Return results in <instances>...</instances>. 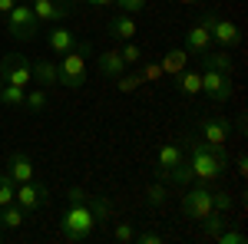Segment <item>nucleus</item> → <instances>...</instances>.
I'll use <instances>...</instances> for the list:
<instances>
[{
	"mask_svg": "<svg viewBox=\"0 0 248 244\" xmlns=\"http://www.w3.org/2000/svg\"><path fill=\"white\" fill-rule=\"evenodd\" d=\"M70 3H77V0H70Z\"/></svg>",
	"mask_w": 248,
	"mask_h": 244,
	"instance_id": "58836bf2",
	"label": "nucleus"
},
{
	"mask_svg": "<svg viewBox=\"0 0 248 244\" xmlns=\"http://www.w3.org/2000/svg\"><path fill=\"white\" fill-rule=\"evenodd\" d=\"M215 241L218 244H245V234H242V231H232V228L225 225L218 234H215Z\"/></svg>",
	"mask_w": 248,
	"mask_h": 244,
	"instance_id": "c85d7f7f",
	"label": "nucleus"
},
{
	"mask_svg": "<svg viewBox=\"0 0 248 244\" xmlns=\"http://www.w3.org/2000/svg\"><path fill=\"white\" fill-rule=\"evenodd\" d=\"M90 198V195H86ZM86 198H79V201H70V208H66V215H63V221H60V228H63V234L70 238V241H86L90 234H93V228L99 225L93 215V208H90V201Z\"/></svg>",
	"mask_w": 248,
	"mask_h": 244,
	"instance_id": "f03ea898",
	"label": "nucleus"
},
{
	"mask_svg": "<svg viewBox=\"0 0 248 244\" xmlns=\"http://www.w3.org/2000/svg\"><path fill=\"white\" fill-rule=\"evenodd\" d=\"M0 238H3V234H0Z\"/></svg>",
	"mask_w": 248,
	"mask_h": 244,
	"instance_id": "a19ab883",
	"label": "nucleus"
},
{
	"mask_svg": "<svg viewBox=\"0 0 248 244\" xmlns=\"http://www.w3.org/2000/svg\"><path fill=\"white\" fill-rule=\"evenodd\" d=\"M86 201H90V208H93L96 221H103V218H106V215H109V205H106V201H103V198H96V195H90V198H86Z\"/></svg>",
	"mask_w": 248,
	"mask_h": 244,
	"instance_id": "473e14b6",
	"label": "nucleus"
},
{
	"mask_svg": "<svg viewBox=\"0 0 248 244\" xmlns=\"http://www.w3.org/2000/svg\"><path fill=\"white\" fill-rule=\"evenodd\" d=\"M232 208V195L225 191H212V211H229Z\"/></svg>",
	"mask_w": 248,
	"mask_h": 244,
	"instance_id": "2f4dec72",
	"label": "nucleus"
},
{
	"mask_svg": "<svg viewBox=\"0 0 248 244\" xmlns=\"http://www.w3.org/2000/svg\"><path fill=\"white\" fill-rule=\"evenodd\" d=\"M175 3H182V7H195V3H202V0H175Z\"/></svg>",
	"mask_w": 248,
	"mask_h": 244,
	"instance_id": "4c0bfd02",
	"label": "nucleus"
},
{
	"mask_svg": "<svg viewBox=\"0 0 248 244\" xmlns=\"http://www.w3.org/2000/svg\"><path fill=\"white\" fill-rule=\"evenodd\" d=\"M179 158H182V149H179V145H162V149H159V175L169 172Z\"/></svg>",
	"mask_w": 248,
	"mask_h": 244,
	"instance_id": "b1692460",
	"label": "nucleus"
},
{
	"mask_svg": "<svg viewBox=\"0 0 248 244\" xmlns=\"http://www.w3.org/2000/svg\"><path fill=\"white\" fill-rule=\"evenodd\" d=\"M7 30H10V37H17V40H33L40 33V20L33 17V10L27 3H17L7 14Z\"/></svg>",
	"mask_w": 248,
	"mask_h": 244,
	"instance_id": "39448f33",
	"label": "nucleus"
},
{
	"mask_svg": "<svg viewBox=\"0 0 248 244\" xmlns=\"http://www.w3.org/2000/svg\"><path fill=\"white\" fill-rule=\"evenodd\" d=\"M46 40H50V50H57L60 57H63V53H73V50H77V43H79L77 33H70L66 27H57Z\"/></svg>",
	"mask_w": 248,
	"mask_h": 244,
	"instance_id": "dca6fc26",
	"label": "nucleus"
},
{
	"mask_svg": "<svg viewBox=\"0 0 248 244\" xmlns=\"http://www.w3.org/2000/svg\"><path fill=\"white\" fill-rule=\"evenodd\" d=\"M106 33H109V40H119V43L133 40L136 37V20H133V14H116V17L106 23Z\"/></svg>",
	"mask_w": 248,
	"mask_h": 244,
	"instance_id": "ddd939ff",
	"label": "nucleus"
},
{
	"mask_svg": "<svg viewBox=\"0 0 248 244\" xmlns=\"http://www.w3.org/2000/svg\"><path fill=\"white\" fill-rule=\"evenodd\" d=\"M0 83H10V86H30L33 73H30V59L20 57V53H7L0 59Z\"/></svg>",
	"mask_w": 248,
	"mask_h": 244,
	"instance_id": "20e7f679",
	"label": "nucleus"
},
{
	"mask_svg": "<svg viewBox=\"0 0 248 244\" xmlns=\"http://www.w3.org/2000/svg\"><path fill=\"white\" fill-rule=\"evenodd\" d=\"M182 215L186 218H195V221H202L205 215H212V191L209 188L205 185L189 188L186 198H182Z\"/></svg>",
	"mask_w": 248,
	"mask_h": 244,
	"instance_id": "423d86ee",
	"label": "nucleus"
},
{
	"mask_svg": "<svg viewBox=\"0 0 248 244\" xmlns=\"http://www.w3.org/2000/svg\"><path fill=\"white\" fill-rule=\"evenodd\" d=\"M179 89H182L186 96H192V93H202V73L182 70V73H179Z\"/></svg>",
	"mask_w": 248,
	"mask_h": 244,
	"instance_id": "5701e85b",
	"label": "nucleus"
},
{
	"mask_svg": "<svg viewBox=\"0 0 248 244\" xmlns=\"http://www.w3.org/2000/svg\"><path fill=\"white\" fill-rule=\"evenodd\" d=\"M7 175H10L14 185L30 182V178H33V162H30V155H27V152H14L10 162H7Z\"/></svg>",
	"mask_w": 248,
	"mask_h": 244,
	"instance_id": "f8f14e48",
	"label": "nucleus"
},
{
	"mask_svg": "<svg viewBox=\"0 0 248 244\" xmlns=\"http://www.w3.org/2000/svg\"><path fill=\"white\" fill-rule=\"evenodd\" d=\"M0 86H3V83H0Z\"/></svg>",
	"mask_w": 248,
	"mask_h": 244,
	"instance_id": "ea45409f",
	"label": "nucleus"
},
{
	"mask_svg": "<svg viewBox=\"0 0 248 244\" xmlns=\"http://www.w3.org/2000/svg\"><path fill=\"white\" fill-rule=\"evenodd\" d=\"M202 221H205V238H215V234H218V231H222V228L229 225V221H225V218H222V215H215V211H212V215H205V218H202Z\"/></svg>",
	"mask_w": 248,
	"mask_h": 244,
	"instance_id": "bb28decb",
	"label": "nucleus"
},
{
	"mask_svg": "<svg viewBox=\"0 0 248 244\" xmlns=\"http://www.w3.org/2000/svg\"><path fill=\"white\" fill-rule=\"evenodd\" d=\"M186 50H189V53H199V57H202L205 50H212V30H209L205 20L186 30Z\"/></svg>",
	"mask_w": 248,
	"mask_h": 244,
	"instance_id": "9b49d317",
	"label": "nucleus"
},
{
	"mask_svg": "<svg viewBox=\"0 0 248 244\" xmlns=\"http://www.w3.org/2000/svg\"><path fill=\"white\" fill-rule=\"evenodd\" d=\"M23 96H27L23 86H10V83H3V86H0V102H3V106H10V109L23 106Z\"/></svg>",
	"mask_w": 248,
	"mask_h": 244,
	"instance_id": "4be33fe9",
	"label": "nucleus"
},
{
	"mask_svg": "<svg viewBox=\"0 0 248 244\" xmlns=\"http://www.w3.org/2000/svg\"><path fill=\"white\" fill-rule=\"evenodd\" d=\"M202 66L232 76V57H229V53H212V50H205V53H202Z\"/></svg>",
	"mask_w": 248,
	"mask_h": 244,
	"instance_id": "aec40b11",
	"label": "nucleus"
},
{
	"mask_svg": "<svg viewBox=\"0 0 248 244\" xmlns=\"http://www.w3.org/2000/svg\"><path fill=\"white\" fill-rule=\"evenodd\" d=\"M159 178H166V182H172V185H189L192 182V165L186 162V158H179V162H175L169 172H162Z\"/></svg>",
	"mask_w": 248,
	"mask_h": 244,
	"instance_id": "6ab92c4d",
	"label": "nucleus"
},
{
	"mask_svg": "<svg viewBox=\"0 0 248 244\" xmlns=\"http://www.w3.org/2000/svg\"><path fill=\"white\" fill-rule=\"evenodd\" d=\"M146 201H149L153 208L166 205V188H162V185H149V191H146Z\"/></svg>",
	"mask_w": 248,
	"mask_h": 244,
	"instance_id": "7c9ffc66",
	"label": "nucleus"
},
{
	"mask_svg": "<svg viewBox=\"0 0 248 244\" xmlns=\"http://www.w3.org/2000/svg\"><path fill=\"white\" fill-rule=\"evenodd\" d=\"M136 241H139V244H159V241H162V234H155V231H142V234H136Z\"/></svg>",
	"mask_w": 248,
	"mask_h": 244,
	"instance_id": "f704fd0d",
	"label": "nucleus"
},
{
	"mask_svg": "<svg viewBox=\"0 0 248 244\" xmlns=\"http://www.w3.org/2000/svg\"><path fill=\"white\" fill-rule=\"evenodd\" d=\"M202 142L225 145L229 142V119H202Z\"/></svg>",
	"mask_w": 248,
	"mask_h": 244,
	"instance_id": "4468645a",
	"label": "nucleus"
},
{
	"mask_svg": "<svg viewBox=\"0 0 248 244\" xmlns=\"http://www.w3.org/2000/svg\"><path fill=\"white\" fill-rule=\"evenodd\" d=\"M192 178L199 182H212L218 175H225L229 169V155H225V145H209V142H192Z\"/></svg>",
	"mask_w": 248,
	"mask_h": 244,
	"instance_id": "f257e3e1",
	"label": "nucleus"
},
{
	"mask_svg": "<svg viewBox=\"0 0 248 244\" xmlns=\"http://www.w3.org/2000/svg\"><path fill=\"white\" fill-rule=\"evenodd\" d=\"M14 7H17V0H0V17H7Z\"/></svg>",
	"mask_w": 248,
	"mask_h": 244,
	"instance_id": "c9c22d12",
	"label": "nucleus"
},
{
	"mask_svg": "<svg viewBox=\"0 0 248 244\" xmlns=\"http://www.w3.org/2000/svg\"><path fill=\"white\" fill-rule=\"evenodd\" d=\"M205 23H209V30H212V43H218V46H238L242 43V37H238V27L232 23V20L225 17H215V14H205Z\"/></svg>",
	"mask_w": 248,
	"mask_h": 244,
	"instance_id": "6e6552de",
	"label": "nucleus"
},
{
	"mask_svg": "<svg viewBox=\"0 0 248 244\" xmlns=\"http://www.w3.org/2000/svg\"><path fill=\"white\" fill-rule=\"evenodd\" d=\"M119 57H123V63H126V66H133V63H139V57H142V50L136 46L133 40H126V43H123V50H119Z\"/></svg>",
	"mask_w": 248,
	"mask_h": 244,
	"instance_id": "cd10ccee",
	"label": "nucleus"
},
{
	"mask_svg": "<svg viewBox=\"0 0 248 244\" xmlns=\"http://www.w3.org/2000/svg\"><path fill=\"white\" fill-rule=\"evenodd\" d=\"M116 3H119L123 14H139V10H146V0H116Z\"/></svg>",
	"mask_w": 248,
	"mask_h": 244,
	"instance_id": "72a5a7b5",
	"label": "nucleus"
},
{
	"mask_svg": "<svg viewBox=\"0 0 248 244\" xmlns=\"http://www.w3.org/2000/svg\"><path fill=\"white\" fill-rule=\"evenodd\" d=\"M57 83L66 89H79L86 83V57H79L77 50L63 53V59L57 63Z\"/></svg>",
	"mask_w": 248,
	"mask_h": 244,
	"instance_id": "7ed1b4c3",
	"label": "nucleus"
},
{
	"mask_svg": "<svg viewBox=\"0 0 248 244\" xmlns=\"http://www.w3.org/2000/svg\"><path fill=\"white\" fill-rule=\"evenodd\" d=\"M96 70H99L103 76H123L129 66L123 63L119 50H106V53H99V57H96Z\"/></svg>",
	"mask_w": 248,
	"mask_h": 244,
	"instance_id": "2eb2a0df",
	"label": "nucleus"
},
{
	"mask_svg": "<svg viewBox=\"0 0 248 244\" xmlns=\"http://www.w3.org/2000/svg\"><path fill=\"white\" fill-rule=\"evenodd\" d=\"M14 195H17V185H14V182H10V175L3 172V175H0V208H3V205H14Z\"/></svg>",
	"mask_w": 248,
	"mask_h": 244,
	"instance_id": "a878e982",
	"label": "nucleus"
},
{
	"mask_svg": "<svg viewBox=\"0 0 248 244\" xmlns=\"http://www.w3.org/2000/svg\"><path fill=\"white\" fill-rule=\"evenodd\" d=\"M186 66H189V50H169V53L162 57V73L179 76Z\"/></svg>",
	"mask_w": 248,
	"mask_h": 244,
	"instance_id": "a211bd4d",
	"label": "nucleus"
},
{
	"mask_svg": "<svg viewBox=\"0 0 248 244\" xmlns=\"http://www.w3.org/2000/svg\"><path fill=\"white\" fill-rule=\"evenodd\" d=\"M202 93L209 96V99H215V102H229L232 76L218 73V70H205V73H202Z\"/></svg>",
	"mask_w": 248,
	"mask_h": 244,
	"instance_id": "9d476101",
	"label": "nucleus"
},
{
	"mask_svg": "<svg viewBox=\"0 0 248 244\" xmlns=\"http://www.w3.org/2000/svg\"><path fill=\"white\" fill-rule=\"evenodd\" d=\"M23 215H27V211H23L17 201H14V205H3L0 208V228H10V231L20 228L23 225Z\"/></svg>",
	"mask_w": 248,
	"mask_h": 244,
	"instance_id": "412c9836",
	"label": "nucleus"
},
{
	"mask_svg": "<svg viewBox=\"0 0 248 244\" xmlns=\"http://www.w3.org/2000/svg\"><path fill=\"white\" fill-rule=\"evenodd\" d=\"M30 73H33V79H37L43 89H46V86H57V63H50V59L30 63Z\"/></svg>",
	"mask_w": 248,
	"mask_h": 244,
	"instance_id": "f3484780",
	"label": "nucleus"
},
{
	"mask_svg": "<svg viewBox=\"0 0 248 244\" xmlns=\"http://www.w3.org/2000/svg\"><path fill=\"white\" fill-rule=\"evenodd\" d=\"M14 201H17L23 211H37V208L46 205V185H43V182H37V178L20 182V185H17V195H14Z\"/></svg>",
	"mask_w": 248,
	"mask_h": 244,
	"instance_id": "1a4fd4ad",
	"label": "nucleus"
},
{
	"mask_svg": "<svg viewBox=\"0 0 248 244\" xmlns=\"http://www.w3.org/2000/svg\"><path fill=\"white\" fill-rule=\"evenodd\" d=\"M86 3H96V7H109V3H116V0H86Z\"/></svg>",
	"mask_w": 248,
	"mask_h": 244,
	"instance_id": "e433bc0d",
	"label": "nucleus"
},
{
	"mask_svg": "<svg viewBox=\"0 0 248 244\" xmlns=\"http://www.w3.org/2000/svg\"><path fill=\"white\" fill-rule=\"evenodd\" d=\"M113 238H116V241H123V244H129V241H136V231H133V225H129V221H123V225H116V231H113Z\"/></svg>",
	"mask_w": 248,
	"mask_h": 244,
	"instance_id": "c756f323",
	"label": "nucleus"
},
{
	"mask_svg": "<svg viewBox=\"0 0 248 244\" xmlns=\"http://www.w3.org/2000/svg\"><path fill=\"white\" fill-rule=\"evenodd\" d=\"M46 102H50V99H46V89H43V86H40V89H30V93L23 96V106H27L30 113H40V109H46Z\"/></svg>",
	"mask_w": 248,
	"mask_h": 244,
	"instance_id": "393cba45",
	"label": "nucleus"
},
{
	"mask_svg": "<svg viewBox=\"0 0 248 244\" xmlns=\"http://www.w3.org/2000/svg\"><path fill=\"white\" fill-rule=\"evenodd\" d=\"M30 10L40 23H63L70 17L73 3L70 0H30Z\"/></svg>",
	"mask_w": 248,
	"mask_h": 244,
	"instance_id": "0eeeda50",
	"label": "nucleus"
}]
</instances>
